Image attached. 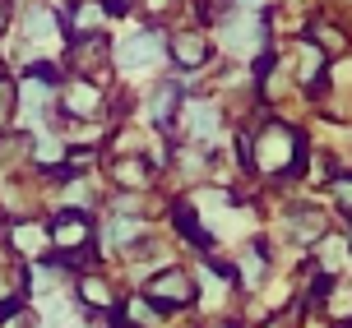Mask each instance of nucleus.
Segmentation results:
<instances>
[{
	"mask_svg": "<svg viewBox=\"0 0 352 328\" xmlns=\"http://www.w3.org/2000/svg\"><path fill=\"white\" fill-rule=\"evenodd\" d=\"M260 153H255V172H269V176H292L301 172V157H306V148H301V134L292 130V125H269L260 134Z\"/></svg>",
	"mask_w": 352,
	"mask_h": 328,
	"instance_id": "nucleus-1",
	"label": "nucleus"
},
{
	"mask_svg": "<svg viewBox=\"0 0 352 328\" xmlns=\"http://www.w3.org/2000/svg\"><path fill=\"white\" fill-rule=\"evenodd\" d=\"M148 301H158V305H190L195 301V277H186L181 268L153 277V282H148Z\"/></svg>",
	"mask_w": 352,
	"mask_h": 328,
	"instance_id": "nucleus-2",
	"label": "nucleus"
},
{
	"mask_svg": "<svg viewBox=\"0 0 352 328\" xmlns=\"http://www.w3.org/2000/svg\"><path fill=\"white\" fill-rule=\"evenodd\" d=\"M228 47H232V51H260V47H264V23H260V14H250V10L232 14L228 19Z\"/></svg>",
	"mask_w": 352,
	"mask_h": 328,
	"instance_id": "nucleus-3",
	"label": "nucleus"
},
{
	"mask_svg": "<svg viewBox=\"0 0 352 328\" xmlns=\"http://www.w3.org/2000/svg\"><path fill=\"white\" fill-rule=\"evenodd\" d=\"M172 51H176V60H181L186 69H199L204 60H209V42H204L199 33H181Z\"/></svg>",
	"mask_w": 352,
	"mask_h": 328,
	"instance_id": "nucleus-4",
	"label": "nucleus"
},
{
	"mask_svg": "<svg viewBox=\"0 0 352 328\" xmlns=\"http://www.w3.org/2000/svg\"><path fill=\"white\" fill-rule=\"evenodd\" d=\"M186 125H190L195 134L213 139V130H218V111H213L209 102H186Z\"/></svg>",
	"mask_w": 352,
	"mask_h": 328,
	"instance_id": "nucleus-5",
	"label": "nucleus"
},
{
	"mask_svg": "<svg viewBox=\"0 0 352 328\" xmlns=\"http://www.w3.org/2000/svg\"><path fill=\"white\" fill-rule=\"evenodd\" d=\"M121 60H125V65H144V60L153 65V60H158V37H153V33L135 37V42L125 47V56H121Z\"/></svg>",
	"mask_w": 352,
	"mask_h": 328,
	"instance_id": "nucleus-6",
	"label": "nucleus"
},
{
	"mask_svg": "<svg viewBox=\"0 0 352 328\" xmlns=\"http://www.w3.org/2000/svg\"><path fill=\"white\" fill-rule=\"evenodd\" d=\"M84 236H88V222L79 213H60L56 218V241L60 245H74V241H84Z\"/></svg>",
	"mask_w": 352,
	"mask_h": 328,
	"instance_id": "nucleus-7",
	"label": "nucleus"
},
{
	"mask_svg": "<svg viewBox=\"0 0 352 328\" xmlns=\"http://www.w3.org/2000/svg\"><path fill=\"white\" fill-rule=\"evenodd\" d=\"M176 226H181V231H186V236H190L195 245H209V231L195 222V213H190V208H176Z\"/></svg>",
	"mask_w": 352,
	"mask_h": 328,
	"instance_id": "nucleus-8",
	"label": "nucleus"
},
{
	"mask_svg": "<svg viewBox=\"0 0 352 328\" xmlns=\"http://www.w3.org/2000/svg\"><path fill=\"white\" fill-rule=\"evenodd\" d=\"M311 33H316V42L324 47V51H343V47H348V42H343V33H338V28H329V23H316Z\"/></svg>",
	"mask_w": 352,
	"mask_h": 328,
	"instance_id": "nucleus-9",
	"label": "nucleus"
},
{
	"mask_svg": "<svg viewBox=\"0 0 352 328\" xmlns=\"http://www.w3.org/2000/svg\"><path fill=\"white\" fill-rule=\"evenodd\" d=\"M292 236H301V241L320 236V213H297V218H292Z\"/></svg>",
	"mask_w": 352,
	"mask_h": 328,
	"instance_id": "nucleus-10",
	"label": "nucleus"
},
{
	"mask_svg": "<svg viewBox=\"0 0 352 328\" xmlns=\"http://www.w3.org/2000/svg\"><path fill=\"white\" fill-rule=\"evenodd\" d=\"M334 199H338V208L352 218V176H338L334 180Z\"/></svg>",
	"mask_w": 352,
	"mask_h": 328,
	"instance_id": "nucleus-11",
	"label": "nucleus"
},
{
	"mask_svg": "<svg viewBox=\"0 0 352 328\" xmlns=\"http://www.w3.org/2000/svg\"><path fill=\"white\" fill-rule=\"evenodd\" d=\"M116 176H121L125 185H144V180H148V167H140V162H125Z\"/></svg>",
	"mask_w": 352,
	"mask_h": 328,
	"instance_id": "nucleus-12",
	"label": "nucleus"
},
{
	"mask_svg": "<svg viewBox=\"0 0 352 328\" xmlns=\"http://www.w3.org/2000/svg\"><path fill=\"white\" fill-rule=\"evenodd\" d=\"M70 111H79V116H84V111H93V93H88V88L70 93Z\"/></svg>",
	"mask_w": 352,
	"mask_h": 328,
	"instance_id": "nucleus-13",
	"label": "nucleus"
},
{
	"mask_svg": "<svg viewBox=\"0 0 352 328\" xmlns=\"http://www.w3.org/2000/svg\"><path fill=\"white\" fill-rule=\"evenodd\" d=\"M84 296H88V301H98V305H107V301H111L102 282H84Z\"/></svg>",
	"mask_w": 352,
	"mask_h": 328,
	"instance_id": "nucleus-14",
	"label": "nucleus"
},
{
	"mask_svg": "<svg viewBox=\"0 0 352 328\" xmlns=\"http://www.w3.org/2000/svg\"><path fill=\"white\" fill-rule=\"evenodd\" d=\"M10 111V84H0V116Z\"/></svg>",
	"mask_w": 352,
	"mask_h": 328,
	"instance_id": "nucleus-15",
	"label": "nucleus"
},
{
	"mask_svg": "<svg viewBox=\"0 0 352 328\" xmlns=\"http://www.w3.org/2000/svg\"><path fill=\"white\" fill-rule=\"evenodd\" d=\"M0 23H5V0H0Z\"/></svg>",
	"mask_w": 352,
	"mask_h": 328,
	"instance_id": "nucleus-16",
	"label": "nucleus"
}]
</instances>
